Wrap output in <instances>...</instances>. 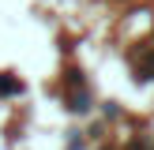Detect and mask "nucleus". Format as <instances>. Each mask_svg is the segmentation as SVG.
Instances as JSON below:
<instances>
[]
</instances>
